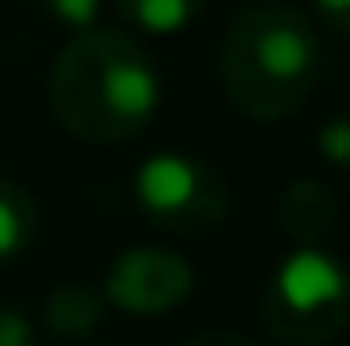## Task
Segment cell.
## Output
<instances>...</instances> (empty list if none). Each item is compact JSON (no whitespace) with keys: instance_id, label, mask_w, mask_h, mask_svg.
<instances>
[{"instance_id":"obj_1","label":"cell","mask_w":350,"mask_h":346,"mask_svg":"<svg viewBox=\"0 0 350 346\" xmlns=\"http://www.w3.org/2000/svg\"><path fill=\"white\" fill-rule=\"evenodd\" d=\"M160 71L151 53L124 31L89 27L58 49L49 71L53 120L80 142H129L160 111Z\"/></svg>"},{"instance_id":"obj_2","label":"cell","mask_w":350,"mask_h":346,"mask_svg":"<svg viewBox=\"0 0 350 346\" xmlns=\"http://www.w3.org/2000/svg\"><path fill=\"white\" fill-rule=\"evenodd\" d=\"M324 40L301 9L253 5L222 40V89L235 111L253 120H284L315 89Z\"/></svg>"},{"instance_id":"obj_3","label":"cell","mask_w":350,"mask_h":346,"mask_svg":"<svg viewBox=\"0 0 350 346\" xmlns=\"http://www.w3.org/2000/svg\"><path fill=\"white\" fill-rule=\"evenodd\" d=\"M346 271L319 244L288 253L262 293V324L271 338H280V346H328L346 329Z\"/></svg>"},{"instance_id":"obj_4","label":"cell","mask_w":350,"mask_h":346,"mask_svg":"<svg viewBox=\"0 0 350 346\" xmlns=\"http://www.w3.org/2000/svg\"><path fill=\"white\" fill-rule=\"evenodd\" d=\"M133 200L155 226L178 235H200L226 217L231 191L222 173L187 151H155L133 173Z\"/></svg>"},{"instance_id":"obj_5","label":"cell","mask_w":350,"mask_h":346,"mask_svg":"<svg viewBox=\"0 0 350 346\" xmlns=\"http://www.w3.org/2000/svg\"><path fill=\"white\" fill-rule=\"evenodd\" d=\"M191 289H196V276L187 258L173 249H155V244L124 249L103 280L107 306L124 315H169L191 297Z\"/></svg>"},{"instance_id":"obj_6","label":"cell","mask_w":350,"mask_h":346,"mask_svg":"<svg viewBox=\"0 0 350 346\" xmlns=\"http://www.w3.org/2000/svg\"><path fill=\"white\" fill-rule=\"evenodd\" d=\"M280 226L297 244H324L337 226V196L319 178H297L280 196Z\"/></svg>"},{"instance_id":"obj_7","label":"cell","mask_w":350,"mask_h":346,"mask_svg":"<svg viewBox=\"0 0 350 346\" xmlns=\"http://www.w3.org/2000/svg\"><path fill=\"white\" fill-rule=\"evenodd\" d=\"M103 315H107L103 289L80 284V280L58 284L49 297H44V329H49L53 338H62V342H85L89 333L103 324Z\"/></svg>"},{"instance_id":"obj_8","label":"cell","mask_w":350,"mask_h":346,"mask_svg":"<svg viewBox=\"0 0 350 346\" xmlns=\"http://www.w3.org/2000/svg\"><path fill=\"white\" fill-rule=\"evenodd\" d=\"M208 0H116L120 18L129 27H137L142 36H178L187 27H196V18L204 14Z\"/></svg>"},{"instance_id":"obj_9","label":"cell","mask_w":350,"mask_h":346,"mask_svg":"<svg viewBox=\"0 0 350 346\" xmlns=\"http://www.w3.org/2000/svg\"><path fill=\"white\" fill-rule=\"evenodd\" d=\"M36 240V200L18 182L0 178V262H14Z\"/></svg>"},{"instance_id":"obj_10","label":"cell","mask_w":350,"mask_h":346,"mask_svg":"<svg viewBox=\"0 0 350 346\" xmlns=\"http://www.w3.org/2000/svg\"><path fill=\"white\" fill-rule=\"evenodd\" d=\"M44 9H49V18L58 27H67V31H89V27H98V18H103V0H44Z\"/></svg>"},{"instance_id":"obj_11","label":"cell","mask_w":350,"mask_h":346,"mask_svg":"<svg viewBox=\"0 0 350 346\" xmlns=\"http://www.w3.org/2000/svg\"><path fill=\"white\" fill-rule=\"evenodd\" d=\"M319 151H324V160L333 169H346V160H350V124H346V116H333V120L319 129Z\"/></svg>"},{"instance_id":"obj_12","label":"cell","mask_w":350,"mask_h":346,"mask_svg":"<svg viewBox=\"0 0 350 346\" xmlns=\"http://www.w3.org/2000/svg\"><path fill=\"white\" fill-rule=\"evenodd\" d=\"M0 346H36V324L18 306H0Z\"/></svg>"},{"instance_id":"obj_13","label":"cell","mask_w":350,"mask_h":346,"mask_svg":"<svg viewBox=\"0 0 350 346\" xmlns=\"http://www.w3.org/2000/svg\"><path fill=\"white\" fill-rule=\"evenodd\" d=\"M319 23L328 27V36H346L350 31V0H315Z\"/></svg>"},{"instance_id":"obj_14","label":"cell","mask_w":350,"mask_h":346,"mask_svg":"<svg viewBox=\"0 0 350 346\" xmlns=\"http://www.w3.org/2000/svg\"><path fill=\"white\" fill-rule=\"evenodd\" d=\"M182 346H257V342L244 338V333H231V329H208V333H200V338H191Z\"/></svg>"}]
</instances>
